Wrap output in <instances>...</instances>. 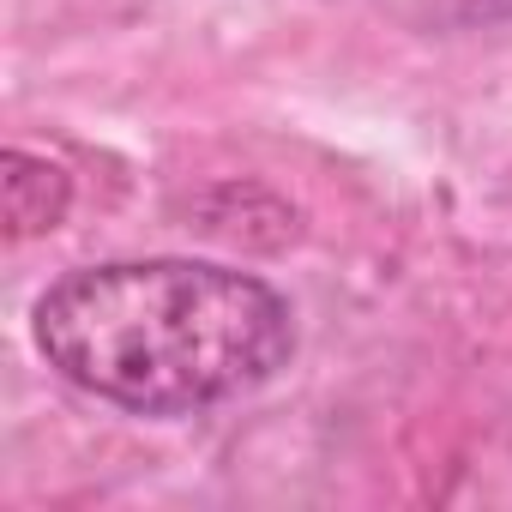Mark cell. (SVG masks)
Here are the masks:
<instances>
[{
    "instance_id": "cell-1",
    "label": "cell",
    "mask_w": 512,
    "mask_h": 512,
    "mask_svg": "<svg viewBox=\"0 0 512 512\" xmlns=\"http://www.w3.org/2000/svg\"><path fill=\"white\" fill-rule=\"evenodd\" d=\"M37 350L103 404L193 416L278 380L296 356V314L235 266L115 260L67 272L37 302Z\"/></svg>"
},
{
    "instance_id": "cell-2",
    "label": "cell",
    "mask_w": 512,
    "mask_h": 512,
    "mask_svg": "<svg viewBox=\"0 0 512 512\" xmlns=\"http://www.w3.org/2000/svg\"><path fill=\"white\" fill-rule=\"evenodd\" d=\"M73 205V181L61 163L37 157V151H7V241H31V235H49L61 229Z\"/></svg>"
},
{
    "instance_id": "cell-3",
    "label": "cell",
    "mask_w": 512,
    "mask_h": 512,
    "mask_svg": "<svg viewBox=\"0 0 512 512\" xmlns=\"http://www.w3.org/2000/svg\"><path fill=\"white\" fill-rule=\"evenodd\" d=\"M386 7L416 31H476L512 19V0H386Z\"/></svg>"
}]
</instances>
